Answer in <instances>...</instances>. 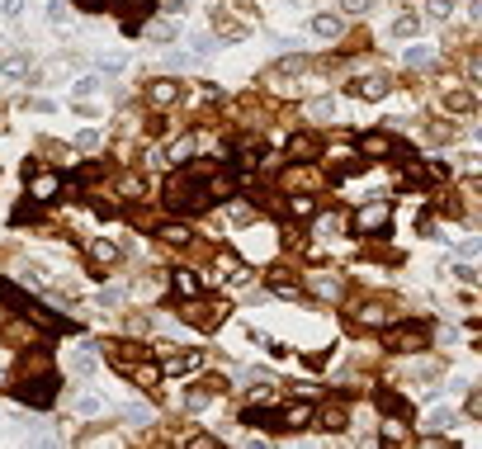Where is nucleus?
Returning <instances> with one entry per match:
<instances>
[{"label":"nucleus","instance_id":"obj_1","mask_svg":"<svg viewBox=\"0 0 482 449\" xmlns=\"http://www.w3.org/2000/svg\"><path fill=\"white\" fill-rule=\"evenodd\" d=\"M166 203H171L175 213H199V208H208V203H213V194H208V180H203L199 171L171 175V180H166Z\"/></svg>","mask_w":482,"mask_h":449},{"label":"nucleus","instance_id":"obj_2","mask_svg":"<svg viewBox=\"0 0 482 449\" xmlns=\"http://www.w3.org/2000/svg\"><path fill=\"white\" fill-rule=\"evenodd\" d=\"M350 227H355L359 237H383L392 227V208L388 203H364V208L350 217Z\"/></svg>","mask_w":482,"mask_h":449},{"label":"nucleus","instance_id":"obj_3","mask_svg":"<svg viewBox=\"0 0 482 449\" xmlns=\"http://www.w3.org/2000/svg\"><path fill=\"white\" fill-rule=\"evenodd\" d=\"M15 397L19 402H29V407H47L52 397H57V378L52 373H24V383H15Z\"/></svg>","mask_w":482,"mask_h":449},{"label":"nucleus","instance_id":"obj_4","mask_svg":"<svg viewBox=\"0 0 482 449\" xmlns=\"http://www.w3.org/2000/svg\"><path fill=\"white\" fill-rule=\"evenodd\" d=\"M383 345L397 355H416V350H426V326H392V331H383Z\"/></svg>","mask_w":482,"mask_h":449},{"label":"nucleus","instance_id":"obj_5","mask_svg":"<svg viewBox=\"0 0 482 449\" xmlns=\"http://www.w3.org/2000/svg\"><path fill=\"white\" fill-rule=\"evenodd\" d=\"M29 199L33 203H52L57 194H62V175H52V171H29Z\"/></svg>","mask_w":482,"mask_h":449},{"label":"nucleus","instance_id":"obj_6","mask_svg":"<svg viewBox=\"0 0 482 449\" xmlns=\"http://www.w3.org/2000/svg\"><path fill=\"white\" fill-rule=\"evenodd\" d=\"M213 279H227V284H246L251 270H246V261H241V256L222 251V256H218V270H213Z\"/></svg>","mask_w":482,"mask_h":449},{"label":"nucleus","instance_id":"obj_7","mask_svg":"<svg viewBox=\"0 0 482 449\" xmlns=\"http://www.w3.org/2000/svg\"><path fill=\"white\" fill-rule=\"evenodd\" d=\"M175 100H180V80L161 76V80H152V85H147V104H156V109H171Z\"/></svg>","mask_w":482,"mask_h":449},{"label":"nucleus","instance_id":"obj_8","mask_svg":"<svg viewBox=\"0 0 482 449\" xmlns=\"http://www.w3.org/2000/svg\"><path fill=\"white\" fill-rule=\"evenodd\" d=\"M345 90L355 95V100H383V95H388V80L383 76H355Z\"/></svg>","mask_w":482,"mask_h":449},{"label":"nucleus","instance_id":"obj_9","mask_svg":"<svg viewBox=\"0 0 482 449\" xmlns=\"http://www.w3.org/2000/svg\"><path fill=\"white\" fill-rule=\"evenodd\" d=\"M241 421H246V426H260V431H284V426H279V412H270L265 402H251L246 412H241Z\"/></svg>","mask_w":482,"mask_h":449},{"label":"nucleus","instance_id":"obj_10","mask_svg":"<svg viewBox=\"0 0 482 449\" xmlns=\"http://www.w3.org/2000/svg\"><path fill=\"white\" fill-rule=\"evenodd\" d=\"M359 152L369 156V161H383V156H392V138L388 133H364L359 138Z\"/></svg>","mask_w":482,"mask_h":449},{"label":"nucleus","instance_id":"obj_11","mask_svg":"<svg viewBox=\"0 0 482 449\" xmlns=\"http://www.w3.org/2000/svg\"><path fill=\"white\" fill-rule=\"evenodd\" d=\"M308 421H312V402H294V407H284V412H279L284 431H303Z\"/></svg>","mask_w":482,"mask_h":449},{"label":"nucleus","instance_id":"obj_12","mask_svg":"<svg viewBox=\"0 0 482 449\" xmlns=\"http://www.w3.org/2000/svg\"><path fill=\"white\" fill-rule=\"evenodd\" d=\"M317 152H322V142L312 138V133H294V138H289V156H294V161H312Z\"/></svg>","mask_w":482,"mask_h":449},{"label":"nucleus","instance_id":"obj_13","mask_svg":"<svg viewBox=\"0 0 482 449\" xmlns=\"http://www.w3.org/2000/svg\"><path fill=\"white\" fill-rule=\"evenodd\" d=\"M194 369H203V355L199 350H175V355H166V373H194Z\"/></svg>","mask_w":482,"mask_h":449},{"label":"nucleus","instance_id":"obj_14","mask_svg":"<svg viewBox=\"0 0 482 449\" xmlns=\"http://www.w3.org/2000/svg\"><path fill=\"white\" fill-rule=\"evenodd\" d=\"M312 421H317L322 431H345V407L331 402V407H322V412H312Z\"/></svg>","mask_w":482,"mask_h":449},{"label":"nucleus","instance_id":"obj_15","mask_svg":"<svg viewBox=\"0 0 482 449\" xmlns=\"http://www.w3.org/2000/svg\"><path fill=\"white\" fill-rule=\"evenodd\" d=\"M166 161H171V166H189V161H194V133L175 138V142H171V152H166Z\"/></svg>","mask_w":482,"mask_h":449},{"label":"nucleus","instance_id":"obj_16","mask_svg":"<svg viewBox=\"0 0 482 449\" xmlns=\"http://www.w3.org/2000/svg\"><path fill=\"white\" fill-rule=\"evenodd\" d=\"M312 33L317 38H341L345 24H341V15H312Z\"/></svg>","mask_w":482,"mask_h":449},{"label":"nucleus","instance_id":"obj_17","mask_svg":"<svg viewBox=\"0 0 482 449\" xmlns=\"http://www.w3.org/2000/svg\"><path fill=\"white\" fill-rule=\"evenodd\" d=\"M104 350L119 369H133V359H138V350H128V341H104Z\"/></svg>","mask_w":482,"mask_h":449},{"label":"nucleus","instance_id":"obj_18","mask_svg":"<svg viewBox=\"0 0 482 449\" xmlns=\"http://www.w3.org/2000/svg\"><path fill=\"white\" fill-rule=\"evenodd\" d=\"M421 426H426V431H450V426H454V412H450V407H430Z\"/></svg>","mask_w":482,"mask_h":449},{"label":"nucleus","instance_id":"obj_19","mask_svg":"<svg viewBox=\"0 0 482 449\" xmlns=\"http://www.w3.org/2000/svg\"><path fill=\"white\" fill-rule=\"evenodd\" d=\"M416 29H421V19L411 10H402V15L392 19V38H416Z\"/></svg>","mask_w":482,"mask_h":449},{"label":"nucleus","instance_id":"obj_20","mask_svg":"<svg viewBox=\"0 0 482 449\" xmlns=\"http://www.w3.org/2000/svg\"><path fill=\"white\" fill-rule=\"evenodd\" d=\"M90 261H95V265H114V261H119V246L100 237V241H90Z\"/></svg>","mask_w":482,"mask_h":449},{"label":"nucleus","instance_id":"obj_21","mask_svg":"<svg viewBox=\"0 0 482 449\" xmlns=\"http://www.w3.org/2000/svg\"><path fill=\"white\" fill-rule=\"evenodd\" d=\"M445 109H454V114H473L478 100H473L468 90H450V95H445Z\"/></svg>","mask_w":482,"mask_h":449},{"label":"nucleus","instance_id":"obj_22","mask_svg":"<svg viewBox=\"0 0 482 449\" xmlns=\"http://www.w3.org/2000/svg\"><path fill=\"white\" fill-rule=\"evenodd\" d=\"M383 445H406V426H402V417H388V421H383Z\"/></svg>","mask_w":482,"mask_h":449},{"label":"nucleus","instance_id":"obj_23","mask_svg":"<svg viewBox=\"0 0 482 449\" xmlns=\"http://www.w3.org/2000/svg\"><path fill=\"white\" fill-rule=\"evenodd\" d=\"M100 85H104V76H100V71H90V76H80L76 85H71V95H76V100H90Z\"/></svg>","mask_w":482,"mask_h":449},{"label":"nucleus","instance_id":"obj_24","mask_svg":"<svg viewBox=\"0 0 482 449\" xmlns=\"http://www.w3.org/2000/svg\"><path fill=\"white\" fill-rule=\"evenodd\" d=\"M289 213H294V217H312V213H317V199H312V194H289Z\"/></svg>","mask_w":482,"mask_h":449},{"label":"nucleus","instance_id":"obj_25","mask_svg":"<svg viewBox=\"0 0 482 449\" xmlns=\"http://www.w3.org/2000/svg\"><path fill=\"white\" fill-rule=\"evenodd\" d=\"M119 194H123V199H142V194H147V180H142V175H123V180H119Z\"/></svg>","mask_w":482,"mask_h":449},{"label":"nucleus","instance_id":"obj_26","mask_svg":"<svg viewBox=\"0 0 482 449\" xmlns=\"http://www.w3.org/2000/svg\"><path fill=\"white\" fill-rule=\"evenodd\" d=\"M66 369H71V373H80V378H85V373H95V355H90V350H76V355L66 359Z\"/></svg>","mask_w":482,"mask_h":449},{"label":"nucleus","instance_id":"obj_27","mask_svg":"<svg viewBox=\"0 0 482 449\" xmlns=\"http://www.w3.org/2000/svg\"><path fill=\"white\" fill-rule=\"evenodd\" d=\"M0 76H29V57H5V62H0Z\"/></svg>","mask_w":482,"mask_h":449},{"label":"nucleus","instance_id":"obj_28","mask_svg":"<svg viewBox=\"0 0 482 449\" xmlns=\"http://www.w3.org/2000/svg\"><path fill=\"white\" fill-rule=\"evenodd\" d=\"M435 62V47H406V66H430Z\"/></svg>","mask_w":482,"mask_h":449},{"label":"nucleus","instance_id":"obj_29","mask_svg":"<svg viewBox=\"0 0 482 449\" xmlns=\"http://www.w3.org/2000/svg\"><path fill=\"white\" fill-rule=\"evenodd\" d=\"M175 289H180L185 298H194V294H199V279L189 275V270H175Z\"/></svg>","mask_w":482,"mask_h":449},{"label":"nucleus","instance_id":"obj_30","mask_svg":"<svg viewBox=\"0 0 482 449\" xmlns=\"http://www.w3.org/2000/svg\"><path fill=\"white\" fill-rule=\"evenodd\" d=\"M270 289H275L279 298H294V294H298V279H289V275H275V279H270Z\"/></svg>","mask_w":482,"mask_h":449},{"label":"nucleus","instance_id":"obj_31","mask_svg":"<svg viewBox=\"0 0 482 449\" xmlns=\"http://www.w3.org/2000/svg\"><path fill=\"white\" fill-rule=\"evenodd\" d=\"M303 66H308V62H303V57H284V62L275 66V71H270V76H298V71H303Z\"/></svg>","mask_w":482,"mask_h":449},{"label":"nucleus","instance_id":"obj_32","mask_svg":"<svg viewBox=\"0 0 482 449\" xmlns=\"http://www.w3.org/2000/svg\"><path fill=\"white\" fill-rule=\"evenodd\" d=\"M355 322H369V326H378V322H383V308H369V303H359V308H355Z\"/></svg>","mask_w":482,"mask_h":449},{"label":"nucleus","instance_id":"obj_33","mask_svg":"<svg viewBox=\"0 0 482 449\" xmlns=\"http://www.w3.org/2000/svg\"><path fill=\"white\" fill-rule=\"evenodd\" d=\"M133 378H138V383H147V388H152L156 378H161V369H156V364H133Z\"/></svg>","mask_w":482,"mask_h":449},{"label":"nucleus","instance_id":"obj_34","mask_svg":"<svg viewBox=\"0 0 482 449\" xmlns=\"http://www.w3.org/2000/svg\"><path fill=\"white\" fill-rule=\"evenodd\" d=\"M24 373H52V364H47V355H29L24 359Z\"/></svg>","mask_w":482,"mask_h":449},{"label":"nucleus","instance_id":"obj_35","mask_svg":"<svg viewBox=\"0 0 482 449\" xmlns=\"http://www.w3.org/2000/svg\"><path fill=\"white\" fill-rule=\"evenodd\" d=\"M308 114H312V119H331V114H336V104H331V100H312Z\"/></svg>","mask_w":482,"mask_h":449},{"label":"nucleus","instance_id":"obj_36","mask_svg":"<svg viewBox=\"0 0 482 449\" xmlns=\"http://www.w3.org/2000/svg\"><path fill=\"white\" fill-rule=\"evenodd\" d=\"M24 5H29V0H0V15H5V19H19V15H24Z\"/></svg>","mask_w":482,"mask_h":449},{"label":"nucleus","instance_id":"obj_37","mask_svg":"<svg viewBox=\"0 0 482 449\" xmlns=\"http://www.w3.org/2000/svg\"><path fill=\"white\" fill-rule=\"evenodd\" d=\"M341 10H345V15H369L373 0H341Z\"/></svg>","mask_w":482,"mask_h":449},{"label":"nucleus","instance_id":"obj_38","mask_svg":"<svg viewBox=\"0 0 482 449\" xmlns=\"http://www.w3.org/2000/svg\"><path fill=\"white\" fill-rule=\"evenodd\" d=\"M66 19V0H47V24H62Z\"/></svg>","mask_w":482,"mask_h":449},{"label":"nucleus","instance_id":"obj_39","mask_svg":"<svg viewBox=\"0 0 482 449\" xmlns=\"http://www.w3.org/2000/svg\"><path fill=\"white\" fill-rule=\"evenodd\" d=\"M312 289H317V294H322V298H336V289H341V284H336V279H327V275H322V279H312Z\"/></svg>","mask_w":482,"mask_h":449},{"label":"nucleus","instance_id":"obj_40","mask_svg":"<svg viewBox=\"0 0 482 449\" xmlns=\"http://www.w3.org/2000/svg\"><path fill=\"white\" fill-rule=\"evenodd\" d=\"M123 71V57H100V76H119Z\"/></svg>","mask_w":482,"mask_h":449},{"label":"nucleus","instance_id":"obj_41","mask_svg":"<svg viewBox=\"0 0 482 449\" xmlns=\"http://www.w3.org/2000/svg\"><path fill=\"white\" fill-rule=\"evenodd\" d=\"M71 5H80L85 15H104V10H109V0H71Z\"/></svg>","mask_w":482,"mask_h":449},{"label":"nucleus","instance_id":"obj_42","mask_svg":"<svg viewBox=\"0 0 482 449\" xmlns=\"http://www.w3.org/2000/svg\"><path fill=\"white\" fill-rule=\"evenodd\" d=\"M76 147H80V152H95V147H100V133H90V128L76 133Z\"/></svg>","mask_w":482,"mask_h":449},{"label":"nucleus","instance_id":"obj_43","mask_svg":"<svg viewBox=\"0 0 482 449\" xmlns=\"http://www.w3.org/2000/svg\"><path fill=\"white\" fill-rule=\"evenodd\" d=\"M100 407H104V402H100V397H76V412H85V417H95Z\"/></svg>","mask_w":482,"mask_h":449},{"label":"nucleus","instance_id":"obj_44","mask_svg":"<svg viewBox=\"0 0 482 449\" xmlns=\"http://www.w3.org/2000/svg\"><path fill=\"white\" fill-rule=\"evenodd\" d=\"M208 52H213V38L199 33V38H194V57H208Z\"/></svg>","mask_w":482,"mask_h":449},{"label":"nucleus","instance_id":"obj_45","mask_svg":"<svg viewBox=\"0 0 482 449\" xmlns=\"http://www.w3.org/2000/svg\"><path fill=\"white\" fill-rule=\"evenodd\" d=\"M185 445H189V449H213V445H218V440H213V435H189Z\"/></svg>","mask_w":482,"mask_h":449},{"label":"nucleus","instance_id":"obj_46","mask_svg":"<svg viewBox=\"0 0 482 449\" xmlns=\"http://www.w3.org/2000/svg\"><path fill=\"white\" fill-rule=\"evenodd\" d=\"M454 275H459V279H464V284H478V270H473V265H454Z\"/></svg>","mask_w":482,"mask_h":449},{"label":"nucleus","instance_id":"obj_47","mask_svg":"<svg viewBox=\"0 0 482 449\" xmlns=\"http://www.w3.org/2000/svg\"><path fill=\"white\" fill-rule=\"evenodd\" d=\"M147 33H152V38H161V43H166V38H175V24H152V29H147Z\"/></svg>","mask_w":482,"mask_h":449},{"label":"nucleus","instance_id":"obj_48","mask_svg":"<svg viewBox=\"0 0 482 449\" xmlns=\"http://www.w3.org/2000/svg\"><path fill=\"white\" fill-rule=\"evenodd\" d=\"M468 417H482V393H478V388L468 393Z\"/></svg>","mask_w":482,"mask_h":449},{"label":"nucleus","instance_id":"obj_49","mask_svg":"<svg viewBox=\"0 0 482 449\" xmlns=\"http://www.w3.org/2000/svg\"><path fill=\"white\" fill-rule=\"evenodd\" d=\"M161 237H166V241H185L189 232H185V227H175V222H171V227H161Z\"/></svg>","mask_w":482,"mask_h":449},{"label":"nucleus","instance_id":"obj_50","mask_svg":"<svg viewBox=\"0 0 482 449\" xmlns=\"http://www.w3.org/2000/svg\"><path fill=\"white\" fill-rule=\"evenodd\" d=\"M119 303V289H100V308H114Z\"/></svg>","mask_w":482,"mask_h":449}]
</instances>
